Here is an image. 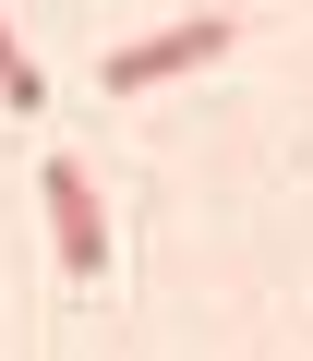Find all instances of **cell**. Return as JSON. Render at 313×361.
Listing matches in <instances>:
<instances>
[{
  "label": "cell",
  "instance_id": "1",
  "mask_svg": "<svg viewBox=\"0 0 313 361\" xmlns=\"http://www.w3.org/2000/svg\"><path fill=\"white\" fill-rule=\"evenodd\" d=\"M229 49H241V25H229V13H193V25H156V37L109 49V61H97V85H109V97H145V85L205 73V61H229Z\"/></svg>",
  "mask_w": 313,
  "mask_h": 361
},
{
  "label": "cell",
  "instance_id": "2",
  "mask_svg": "<svg viewBox=\"0 0 313 361\" xmlns=\"http://www.w3.org/2000/svg\"><path fill=\"white\" fill-rule=\"evenodd\" d=\"M49 241H61V277H97L109 265V205H97V169L85 157H49Z\"/></svg>",
  "mask_w": 313,
  "mask_h": 361
},
{
  "label": "cell",
  "instance_id": "3",
  "mask_svg": "<svg viewBox=\"0 0 313 361\" xmlns=\"http://www.w3.org/2000/svg\"><path fill=\"white\" fill-rule=\"evenodd\" d=\"M0 109H25V121L49 109V73L25 61V37H13V13H0Z\"/></svg>",
  "mask_w": 313,
  "mask_h": 361
}]
</instances>
